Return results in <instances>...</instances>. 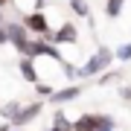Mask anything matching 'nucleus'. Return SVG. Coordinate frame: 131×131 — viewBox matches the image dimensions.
<instances>
[{
	"label": "nucleus",
	"mask_w": 131,
	"mask_h": 131,
	"mask_svg": "<svg viewBox=\"0 0 131 131\" xmlns=\"http://www.w3.org/2000/svg\"><path fill=\"white\" fill-rule=\"evenodd\" d=\"M111 64H114V50L111 47H96V52L88 56V61L76 70V79H96L105 70H111Z\"/></svg>",
	"instance_id": "nucleus-1"
},
{
	"label": "nucleus",
	"mask_w": 131,
	"mask_h": 131,
	"mask_svg": "<svg viewBox=\"0 0 131 131\" xmlns=\"http://www.w3.org/2000/svg\"><path fill=\"white\" fill-rule=\"evenodd\" d=\"M24 26H26L35 38H44V41H52V32H56L52 24H50V18H47V9L24 15Z\"/></svg>",
	"instance_id": "nucleus-2"
},
{
	"label": "nucleus",
	"mask_w": 131,
	"mask_h": 131,
	"mask_svg": "<svg viewBox=\"0 0 131 131\" xmlns=\"http://www.w3.org/2000/svg\"><path fill=\"white\" fill-rule=\"evenodd\" d=\"M99 128H117V119L111 114H82L73 119V131H99Z\"/></svg>",
	"instance_id": "nucleus-3"
},
{
	"label": "nucleus",
	"mask_w": 131,
	"mask_h": 131,
	"mask_svg": "<svg viewBox=\"0 0 131 131\" xmlns=\"http://www.w3.org/2000/svg\"><path fill=\"white\" fill-rule=\"evenodd\" d=\"M6 32H9V44L20 52V56H26L29 41H32V32L24 26V20H9V24H6Z\"/></svg>",
	"instance_id": "nucleus-4"
},
{
	"label": "nucleus",
	"mask_w": 131,
	"mask_h": 131,
	"mask_svg": "<svg viewBox=\"0 0 131 131\" xmlns=\"http://www.w3.org/2000/svg\"><path fill=\"white\" fill-rule=\"evenodd\" d=\"M41 114H44V102H41V99H35V102H26V105H20L18 117H15L9 125H12V128H26V125H32V122L41 117Z\"/></svg>",
	"instance_id": "nucleus-5"
},
{
	"label": "nucleus",
	"mask_w": 131,
	"mask_h": 131,
	"mask_svg": "<svg viewBox=\"0 0 131 131\" xmlns=\"http://www.w3.org/2000/svg\"><path fill=\"white\" fill-rule=\"evenodd\" d=\"M79 41V29H76L73 20H61L56 26V32H52V44L61 47V44H76Z\"/></svg>",
	"instance_id": "nucleus-6"
},
{
	"label": "nucleus",
	"mask_w": 131,
	"mask_h": 131,
	"mask_svg": "<svg viewBox=\"0 0 131 131\" xmlns=\"http://www.w3.org/2000/svg\"><path fill=\"white\" fill-rule=\"evenodd\" d=\"M79 96H82V84H64V88H58L56 93L50 96V105H56V108H64V105L76 102Z\"/></svg>",
	"instance_id": "nucleus-7"
},
{
	"label": "nucleus",
	"mask_w": 131,
	"mask_h": 131,
	"mask_svg": "<svg viewBox=\"0 0 131 131\" xmlns=\"http://www.w3.org/2000/svg\"><path fill=\"white\" fill-rule=\"evenodd\" d=\"M18 70H20V76H24V82H29V84H38V82H41V73H38V67H35V58L20 56Z\"/></svg>",
	"instance_id": "nucleus-8"
},
{
	"label": "nucleus",
	"mask_w": 131,
	"mask_h": 131,
	"mask_svg": "<svg viewBox=\"0 0 131 131\" xmlns=\"http://www.w3.org/2000/svg\"><path fill=\"white\" fill-rule=\"evenodd\" d=\"M20 105H24V102H18V99H9V102H3V105H0V119H6V122H12L15 117H18V111H20Z\"/></svg>",
	"instance_id": "nucleus-9"
},
{
	"label": "nucleus",
	"mask_w": 131,
	"mask_h": 131,
	"mask_svg": "<svg viewBox=\"0 0 131 131\" xmlns=\"http://www.w3.org/2000/svg\"><path fill=\"white\" fill-rule=\"evenodd\" d=\"M67 6H70V12L76 18H88L90 20V3L88 0H67Z\"/></svg>",
	"instance_id": "nucleus-10"
},
{
	"label": "nucleus",
	"mask_w": 131,
	"mask_h": 131,
	"mask_svg": "<svg viewBox=\"0 0 131 131\" xmlns=\"http://www.w3.org/2000/svg\"><path fill=\"white\" fill-rule=\"evenodd\" d=\"M9 6H15V9H20V12L26 9V15H29V12H41L44 9V0H12Z\"/></svg>",
	"instance_id": "nucleus-11"
},
{
	"label": "nucleus",
	"mask_w": 131,
	"mask_h": 131,
	"mask_svg": "<svg viewBox=\"0 0 131 131\" xmlns=\"http://www.w3.org/2000/svg\"><path fill=\"white\" fill-rule=\"evenodd\" d=\"M122 6H125V0H105V18H119L122 15Z\"/></svg>",
	"instance_id": "nucleus-12"
},
{
	"label": "nucleus",
	"mask_w": 131,
	"mask_h": 131,
	"mask_svg": "<svg viewBox=\"0 0 131 131\" xmlns=\"http://www.w3.org/2000/svg\"><path fill=\"white\" fill-rule=\"evenodd\" d=\"M52 128H58V131H73V122L67 119V114L61 111V108L56 111V117H52Z\"/></svg>",
	"instance_id": "nucleus-13"
},
{
	"label": "nucleus",
	"mask_w": 131,
	"mask_h": 131,
	"mask_svg": "<svg viewBox=\"0 0 131 131\" xmlns=\"http://www.w3.org/2000/svg\"><path fill=\"white\" fill-rule=\"evenodd\" d=\"M119 79H122V70H105L96 79V84H114V82H119Z\"/></svg>",
	"instance_id": "nucleus-14"
},
{
	"label": "nucleus",
	"mask_w": 131,
	"mask_h": 131,
	"mask_svg": "<svg viewBox=\"0 0 131 131\" xmlns=\"http://www.w3.org/2000/svg\"><path fill=\"white\" fill-rule=\"evenodd\" d=\"M35 93H38V99H50L52 93H56V88H52L50 82H38L35 84Z\"/></svg>",
	"instance_id": "nucleus-15"
},
{
	"label": "nucleus",
	"mask_w": 131,
	"mask_h": 131,
	"mask_svg": "<svg viewBox=\"0 0 131 131\" xmlns=\"http://www.w3.org/2000/svg\"><path fill=\"white\" fill-rule=\"evenodd\" d=\"M114 58L122 61V64H125V61H131V44H119V47L114 50Z\"/></svg>",
	"instance_id": "nucleus-16"
},
{
	"label": "nucleus",
	"mask_w": 131,
	"mask_h": 131,
	"mask_svg": "<svg viewBox=\"0 0 131 131\" xmlns=\"http://www.w3.org/2000/svg\"><path fill=\"white\" fill-rule=\"evenodd\" d=\"M6 24H9V20L3 18V12H0V47H3V44H9V32H6Z\"/></svg>",
	"instance_id": "nucleus-17"
},
{
	"label": "nucleus",
	"mask_w": 131,
	"mask_h": 131,
	"mask_svg": "<svg viewBox=\"0 0 131 131\" xmlns=\"http://www.w3.org/2000/svg\"><path fill=\"white\" fill-rule=\"evenodd\" d=\"M119 99L122 102H131V84H122L119 88Z\"/></svg>",
	"instance_id": "nucleus-18"
},
{
	"label": "nucleus",
	"mask_w": 131,
	"mask_h": 131,
	"mask_svg": "<svg viewBox=\"0 0 131 131\" xmlns=\"http://www.w3.org/2000/svg\"><path fill=\"white\" fill-rule=\"evenodd\" d=\"M0 131H12V125H9V122H6V125H0Z\"/></svg>",
	"instance_id": "nucleus-19"
},
{
	"label": "nucleus",
	"mask_w": 131,
	"mask_h": 131,
	"mask_svg": "<svg viewBox=\"0 0 131 131\" xmlns=\"http://www.w3.org/2000/svg\"><path fill=\"white\" fill-rule=\"evenodd\" d=\"M99 131H117V128H99Z\"/></svg>",
	"instance_id": "nucleus-20"
},
{
	"label": "nucleus",
	"mask_w": 131,
	"mask_h": 131,
	"mask_svg": "<svg viewBox=\"0 0 131 131\" xmlns=\"http://www.w3.org/2000/svg\"><path fill=\"white\" fill-rule=\"evenodd\" d=\"M12 131H26V128H12Z\"/></svg>",
	"instance_id": "nucleus-21"
}]
</instances>
